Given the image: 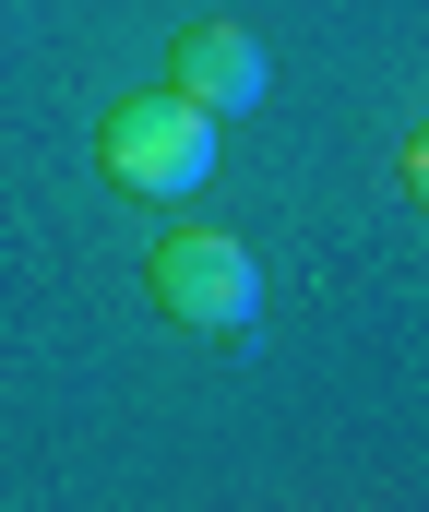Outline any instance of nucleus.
I'll return each mask as SVG.
<instances>
[{"mask_svg":"<svg viewBox=\"0 0 429 512\" xmlns=\"http://www.w3.org/2000/svg\"><path fill=\"white\" fill-rule=\"evenodd\" d=\"M167 96H191L203 120H239V108L275 96V60H263L251 24H179L167 36Z\"/></svg>","mask_w":429,"mask_h":512,"instance_id":"nucleus-3","label":"nucleus"},{"mask_svg":"<svg viewBox=\"0 0 429 512\" xmlns=\"http://www.w3.org/2000/svg\"><path fill=\"white\" fill-rule=\"evenodd\" d=\"M96 167H108V191H132V203H179V191L215 179V120H203L191 96H120V108L96 120Z\"/></svg>","mask_w":429,"mask_h":512,"instance_id":"nucleus-1","label":"nucleus"},{"mask_svg":"<svg viewBox=\"0 0 429 512\" xmlns=\"http://www.w3.org/2000/svg\"><path fill=\"white\" fill-rule=\"evenodd\" d=\"M143 286H155V310L179 334H251L263 322V262H251V239H227V227H167L155 262H143Z\"/></svg>","mask_w":429,"mask_h":512,"instance_id":"nucleus-2","label":"nucleus"}]
</instances>
